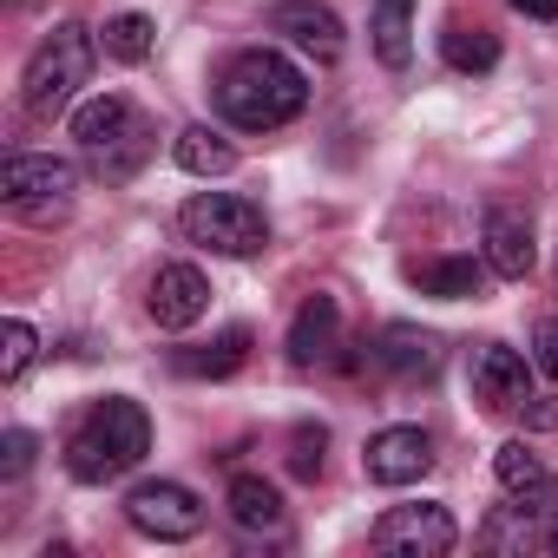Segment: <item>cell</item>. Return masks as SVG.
<instances>
[{
  "label": "cell",
  "instance_id": "26",
  "mask_svg": "<svg viewBox=\"0 0 558 558\" xmlns=\"http://www.w3.org/2000/svg\"><path fill=\"white\" fill-rule=\"evenodd\" d=\"M34 453H40V440L27 427H8V434H0V480H21L34 466Z\"/></svg>",
  "mask_w": 558,
  "mask_h": 558
},
{
  "label": "cell",
  "instance_id": "22",
  "mask_svg": "<svg viewBox=\"0 0 558 558\" xmlns=\"http://www.w3.org/2000/svg\"><path fill=\"white\" fill-rule=\"evenodd\" d=\"M151 47H158L151 14H112V21L99 27V53H106V60H119V66H145V60H151Z\"/></svg>",
  "mask_w": 558,
  "mask_h": 558
},
{
  "label": "cell",
  "instance_id": "14",
  "mask_svg": "<svg viewBox=\"0 0 558 558\" xmlns=\"http://www.w3.org/2000/svg\"><path fill=\"white\" fill-rule=\"evenodd\" d=\"M368 362L401 375V381H427V375H440V342L427 329H414V323H388V329H375Z\"/></svg>",
  "mask_w": 558,
  "mask_h": 558
},
{
  "label": "cell",
  "instance_id": "4",
  "mask_svg": "<svg viewBox=\"0 0 558 558\" xmlns=\"http://www.w3.org/2000/svg\"><path fill=\"white\" fill-rule=\"evenodd\" d=\"M93 60H99V34L80 27V21H60V27L34 47L27 73H21V106H27L34 119H60V112H73L80 86L93 80Z\"/></svg>",
  "mask_w": 558,
  "mask_h": 558
},
{
  "label": "cell",
  "instance_id": "16",
  "mask_svg": "<svg viewBox=\"0 0 558 558\" xmlns=\"http://www.w3.org/2000/svg\"><path fill=\"white\" fill-rule=\"evenodd\" d=\"M551 538H558V525H551V519H538L525 499L493 506V512H486V525H480V545H486V551H551Z\"/></svg>",
  "mask_w": 558,
  "mask_h": 558
},
{
  "label": "cell",
  "instance_id": "1",
  "mask_svg": "<svg viewBox=\"0 0 558 558\" xmlns=\"http://www.w3.org/2000/svg\"><path fill=\"white\" fill-rule=\"evenodd\" d=\"M310 106V80L296 60H283L276 47H250L217 73V112L236 132H276Z\"/></svg>",
  "mask_w": 558,
  "mask_h": 558
},
{
  "label": "cell",
  "instance_id": "6",
  "mask_svg": "<svg viewBox=\"0 0 558 558\" xmlns=\"http://www.w3.org/2000/svg\"><path fill=\"white\" fill-rule=\"evenodd\" d=\"M0 191H8V210L34 217V223H53L73 210V191H80V171L66 158H47V151H14L0 165Z\"/></svg>",
  "mask_w": 558,
  "mask_h": 558
},
{
  "label": "cell",
  "instance_id": "27",
  "mask_svg": "<svg viewBox=\"0 0 558 558\" xmlns=\"http://www.w3.org/2000/svg\"><path fill=\"white\" fill-rule=\"evenodd\" d=\"M323 447H329L323 427H296V440H290V473H296V480H316V473H323Z\"/></svg>",
  "mask_w": 558,
  "mask_h": 558
},
{
  "label": "cell",
  "instance_id": "31",
  "mask_svg": "<svg viewBox=\"0 0 558 558\" xmlns=\"http://www.w3.org/2000/svg\"><path fill=\"white\" fill-rule=\"evenodd\" d=\"M551 551H558V538H551Z\"/></svg>",
  "mask_w": 558,
  "mask_h": 558
},
{
  "label": "cell",
  "instance_id": "21",
  "mask_svg": "<svg viewBox=\"0 0 558 558\" xmlns=\"http://www.w3.org/2000/svg\"><path fill=\"white\" fill-rule=\"evenodd\" d=\"M171 151H178V165H184L191 178H230V171H236V145H230L223 132H210V125H184Z\"/></svg>",
  "mask_w": 558,
  "mask_h": 558
},
{
  "label": "cell",
  "instance_id": "12",
  "mask_svg": "<svg viewBox=\"0 0 558 558\" xmlns=\"http://www.w3.org/2000/svg\"><path fill=\"white\" fill-rule=\"evenodd\" d=\"M480 243H486V269L499 283H519L538 263V236H532V217H519L512 204H493L486 223H480Z\"/></svg>",
  "mask_w": 558,
  "mask_h": 558
},
{
  "label": "cell",
  "instance_id": "19",
  "mask_svg": "<svg viewBox=\"0 0 558 558\" xmlns=\"http://www.w3.org/2000/svg\"><path fill=\"white\" fill-rule=\"evenodd\" d=\"M243 362H250V329H223L217 342H204V349H178V355H171V368L191 375V381H223V375H236Z\"/></svg>",
  "mask_w": 558,
  "mask_h": 558
},
{
  "label": "cell",
  "instance_id": "10",
  "mask_svg": "<svg viewBox=\"0 0 558 558\" xmlns=\"http://www.w3.org/2000/svg\"><path fill=\"white\" fill-rule=\"evenodd\" d=\"M204 310H210V276H204L197 263H165V269L151 276L145 316H151L158 329H191V323H204Z\"/></svg>",
  "mask_w": 558,
  "mask_h": 558
},
{
  "label": "cell",
  "instance_id": "24",
  "mask_svg": "<svg viewBox=\"0 0 558 558\" xmlns=\"http://www.w3.org/2000/svg\"><path fill=\"white\" fill-rule=\"evenodd\" d=\"M493 473H499V486H506V493H532V486L545 480V460H538L525 440H506V447L493 453Z\"/></svg>",
  "mask_w": 558,
  "mask_h": 558
},
{
  "label": "cell",
  "instance_id": "2",
  "mask_svg": "<svg viewBox=\"0 0 558 558\" xmlns=\"http://www.w3.org/2000/svg\"><path fill=\"white\" fill-rule=\"evenodd\" d=\"M145 453H151V421H145V408L125 401V395L93 401V408L80 414V427L66 434V473H73L80 486H106V480L132 473Z\"/></svg>",
  "mask_w": 558,
  "mask_h": 558
},
{
  "label": "cell",
  "instance_id": "13",
  "mask_svg": "<svg viewBox=\"0 0 558 558\" xmlns=\"http://www.w3.org/2000/svg\"><path fill=\"white\" fill-rule=\"evenodd\" d=\"M269 34H283L296 53H310V60H342V21L329 14V8H316V0H283V8L269 14Z\"/></svg>",
  "mask_w": 558,
  "mask_h": 558
},
{
  "label": "cell",
  "instance_id": "23",
  "mask_svg": "<svg viewBox=\"0 0 558 558\" xmlns=\"http://www.w3.org/2000/svg\"><path fill=\"white\" fill-rule=\"evenodd\" d=\"M440 60H447L453 73H493V66H499V34L453 21V27L440 34Z\"/></svg>",
  "mask_w": 558,
  "mask_h": 558
},
{
  "label": "cell",
  "instance_id": "5",
  "mask_svg": "<svg viewBox=\"0 0 558 558\" xmlns=\"http://www.w3.org/2000/svg\"><path fill=\"white\" fill-rule=\"evenodd\" d=\"M178 230L197 243V250H217V256H256L269 243V217L263 204L236 197V191H197L184 210H178Z\"/></svg>",
  "mask_w": 558,
  "mask_h": 558
},
{
  "label": "cell",
  "instance_id": "20",
  "mask_svg": "<svg viewBox=\"0 0 558 558\" xmlns=\"http://www.w3.org/2000/svg\"><path fill=\"white\" fill-rule=\"evenodd\" d=\"M368 34H375V60H381L388 73H401V66L414 60V0H375Z\"/></svg>",
  "mask_w": 558,
  "mask_h": 558
},
{
  "label": "cell",
  "instance_id": "30",
  "mask_svg": "<svg viewBox=\"0 0 558 558\" xmlns=\"http://www.w3.org/2000/svg\"><path fill=\"white\" fill-rule=\"evenodd\" d=\"M519 14H532V21H558V0H512Z\"/></svg>",
  "mask_w": 558,
  "mask_h": 558
},
{
  "label": "cell",
  "instance_id": "7",
  "mask_svg": "<svg viewBox=\"0 0 558 558\" xmlns=\"http://www.w3.org/2000/svg\"><path fill=\"white\" fill-rule=\"evenodd\" d=\"M368 545L388 551V558H447V551L460 545V525H453V512L434 506V499H421V506H388V512L375 519Z\"/></svg>",
  "mask_w": 558,
  "mask_h": 558
},
{
  "label": "cell",
  "instance_id": "9",
  "mask_svg": "<svg viewBox=\"0 0 558 558\" xmlns=\"http://www.w3.org/2000/svg\"><path fill=\"white\" fill-rule=\"evenodd\" d=\"M466 381H473V401H486L493 414H512V408L532 401V368H525V355L506 349V342H480Z\"/></svg>",
  "mask_w": 558,
  "mask_h": 558
},
{
  "label": "cell",
  "instance_id": "18",
  "mask_svg": "<svg viewBox=\"0 0 558 558\" xmlns=\"http://www.w3.org/2000/svg\"><path fill=\"white\" fill-rule=\"evenodd\" d=\"M223 506H230L236 532H283V493H276L263 473H236L230 493H223Z\"/></svg>",
  "mask_w": 558,
  "mask_h": 558
},
{
  "label": "cell",
  "instance_id": "11",
  "mask_svg": "<svg viewBox=\"0 0 558 558\" xmlns=\"http://www.w3.org/2000/svg\"><path fill=\"white\" fill-rule=\"evenodd\" d=\"M375 486H414L421 473H434V434L427 427H381L362 453Z\"/></svg>",
  "mask_w": 558,
  "mask_h": 558
},
{
  "label": "cell",
  "instance_id": "17",
  "mask_svg": "<svg viewBox=\"0 0 558 558\" xmlns=\"http://www.w3.org/2000/svg\"><path fill=\"white\" fill-rule=\"evenodd\" d=\"M486 263H473V256H427V263H408V283L421 290V296H440V303H466V296H480L486 290Z\"/></svg>",
  "mask_w": 558,
  "mask_h": 558
},
{
  "label": "cell",
  "instance_id": "25",
  "mask_svg": "<svg viewBox=\"0 0 558 558\" xmlns=\"http://www.w3.org/2000/svg\"><path fill=\"white\" fill-rule=\"evenodd\" d=\"M34 355H40V336L14 316L8 329H0V381H21V375L34 368Z\"/></svg>",
  "mask_w": 558,
  "mask_h": 558
},
{
  "label": "cell",
  "instance_id": "3",
  "mask_svg": "<svg viewBox=\"0 0 558 558\" xmlns=\"http://www.w3.org/2000/svg\"><path fill=\"white\" fill-rule=\"evenodd\" d=\"M73 138H80V158L93 165V178H106V184L138 178V165L158 151L151 119H145L125 93H99V99H86V106L73 112Z\"/></svg>",
  "mask_w": 558,
  "mask_h": 558
},
{
  "label": "cell",
  "instance_id": "29",
  "mask_svg": "<svg viewBox=\"0 0 558 558\" xmlns=\"http://www.w3.org/2000/svg\"><path fill=\"white\" fill-rule=\"evenodd\" d=\"M512 499H525V506H532L538 519H551V525H558V473H545V480H538L532 493H512Z\"/></svg>",
  "mask_w": 558,
  "mask_h": 558
},
{
  "label": "cell",
  "instance_id": "15",
  "mask_svg": "<svg viewBox=\"0 0 558 558\" xmlns=\"http://www.w3.org/2000/svg\"><path fill=\"white\" fill-rule=\"evenodd\" d=\"M336 336H342V303L316 290V296L296 310V323H290V362H296V368L329 362V355H336Z\"/></svg>",
  "mask_w": 558,
  "mask_h": 558
},
{
  "label": "cell",
  "instance_id": "28",
  "mask_svg": "<svg viewBox=\"0 0 558 558\" xmlns=\"http://www.w3.org/2000/svg\"><path fill=\"white\" fill-rule=\"evenodd\" d=\"M532 368H538L545 381H558V316H545V323L532 329Z\"/></svg>",
  "mask_w": 558,
  "mask_h": 558
},
{
  "label": "cell",
  "instance_id": "8",
  "mask_svg": "<svg viewBox=\"0 0 558 558\" xmlns=\"http://www.w3.org/2000/svg\"><path fill=\"white\" fill-rule=\"evenodd\" d=\"M125 519H132V532H145V538H158V545H184V538L204 532V506H197V493L178 486V480H145V486H132V493H125Z\"/></svg>",
  "mask_w": 558,
  "mask_h": 558
}]
</instances>
